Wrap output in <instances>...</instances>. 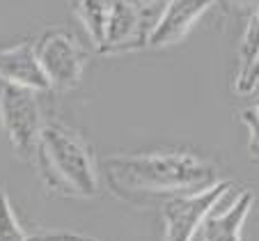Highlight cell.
<instances>
[{"instance_id":"obj_5","label":"cell","mask_w":259,"mask_h":241,"mask_svg":"<svg viewBox=\"0 0 259 241\" xmlns=\"http://www.w3.org/2000/svg\"><path fill=\"white\" fill-rule=\"evenodd\" d=\"M232 182L220 179L213 186L191 195H177L161 205L163 241H193L195 232L202 227L211 212L227 197Z\"/></svg>"},{"instance_id":"obj_2","label":"cell","mask_w":259,"mask_h":241,"mask_svg":"<svg viewBox=\"0 0 259 241\" xmlns=\"http://www.w3.org/2000/svg\"><path fill=\"white\" fill-rule=\"evenodd\" d=\"M34 161L46 188L58 195L94 197L99 193V170L88 143L64 124H44Z\"/></svg>"},{"instance_id":"obj_8","label":"cell","mask_w":259,"mask_h":241,"mask_svg":"<svg viewBox=\"0 0 259 241\" xmlns=\"http://www.w3.org/2000/svg\"><path fill=\"white\" fill-rule=\"evenodd\" d=\"M0 81L32 90V92L51 90L49 81L41 71L39 60L34 55L32 42H21V44L7 46L0 51Z\"/></svg>"},{"instance_id":"obj_16","label":"cell","mask_w":259,"mask_h":241,"mask_svg":"<svg viewBox=\"0 0 259 241\" xmlns=\"http://www.w3.org/2000/svg\"><path fill=\"white\" fill-rule=\"evenodd\" d=\"M220 3H225L232 12L243 14V16H248V19L259 10V0H220Z\"/></svg>"},{"instance_id":"obj_9","label":"cell","mask_w":259,"mask_h":241,"mask_svg":"<svg viewBox=\"0 0 259 241\" xmlns=\"http://www.w3.org/2000/svg\"><path fill=\"white\" fill-rule=\"evenodd\" d=\"M254 205L252 191H241L239 197L220 214L211 212L202 223V241H241L243 239V225L248 221Z\"/></svg>"},{"instance_id":"obj_3","label":"cell","mask_w":259,"mask_h":241,"mask_svg":"<svg viewBox=\"0 0 259 241\" xmlns=\"http://www.w3.org/2000/svg\"><path fill=\"white\" fill-rule=\"evenodd\" d=\"M32 49L51 90H71L83 81L88 51L73 32L64 28H49L32 42Z\"/></svg>"},{"instance_id":"obj_10","label":"cell","mask_w":259,"mask_h":241,"mask_svg":"<svg viewBox=\"0 0 259 241\" xmlns=\"http://www.w3.org/2000/svg\"><path fill=\"white\" fill-rule=\"evenodd\" d=\"M115 0H71V10L80 25L85 28L88 37L97 49H101L103 39H106V28L110 21V12H113Z\"/></svg>"},{"instance_id":"obj_11","label":"cell","mask_w":259,"mask_h":241,"mask_svg":"<svg viewBox=\"0 0 259 241\" xmlns=\"http://www.w3.org/2000/svg\"><path fill=\"white\" fill-rule=\"evenodd\" d=\"M0 241H28V234L21 227L10 195L3 186H0Z\"/></svg>"},{"instance_id":"obj_13","label":"cell","mask_w":259,"mask_h":241,"mask_svg":"<svg viewBox=\"0 0 259 241\" xmlns=\"http://www.w3.org/2000/svg\"><path fill=\"white\" fill-rule=\"evenodd\" d=\"M257 85H259V51L245 67L239 69L234 81V90L236 94H252L257 90Z\"/></svg>"},{"instance_id":"obj_14","label":"cell","mask_w":259,"mask_h":241,"mask_svg":"<svg viewBox=\"0 0 259 241\" xmlns=\"http://www.w3.org/2000/svg\"><path fill=\"white\" fill-rule=\"evenodd\" d=\"M241 119H243L245 129H248V149L250 154H252L254 158H259V117L254 115V110H243V115H241Z\"/></svg>"},{"instance_id":"obj_12","label":"cell","mask_w":259,"mask_h":241,"mask_svg":"<svg viewBox=\"0 0 259 241\" xmlns=\"http://www.w3.org/2000/svg\"><path fill=\"white\" fill-rule=\"evenodd\" d=\"M257 51H259V10L250 16L248 28H245V32H243V39H241V49H239L241 67H245V64L257 55Z\"/></svg>"},{"instance_id":"obj_6","label":"cell","mask_w":259,"mask_h":241,"mask_svg":"<svg viewBox=\"0 0 259 241\" xmlns=\"http://www.w3.org/2000/svg\"><path fill=\"white\" fill-rule=\"evenodd\" d=\"M156 16L142 12L133 0H115L101 53H128L149 46V34L156 25Z\"/></svg>"},{"instance_id":"obj_4","label":"cell","mask_w":259,"mask_h":241,"mask_svg":"<svg viewBox=\"0 0 259 241\" xmlns=\"http://www.w3.org/2000/svg\"><path fill=\"white\" fill-rule=\"evenodd\" d=\"M0 127L16 156H34L37 138L44 129L37 92L0 81Z\"/></svg>"},{"instance_id":"obj_7","label":"cell","mask_w":259,"mask_h":241,"mask_svg":"<svg viewBox=\"0 0 259 241\" xmlns=\"http://www.w3.org/2000/svg\"><path fill=\"white\" fill-rule=\"evenodd\" d=\"M220 0H167L149 34L152 49H165V46L179 44L191 28Z\"/></svg>"},{"instance_id":"obj_17","label":"cell","mask_w":259,"mask_h":241,"mask_svg":"<svg viewBox=\"0 0 259 241\" xmlns=\"http://www.w3.org/2000/svg\"><path fill=\"white\" fill-rule=\"evenodd\" d=\"M138 7H140L142 12H147V14H152V16H161L163 7L167 5V0H133Z\"/></svg>"},{"instance_id":"obj_1","label":"cell","mask_w":259,"mask_h":241,"mask_svg":"<svg viewBox=\"0 0 259 241\" xmlns=\"http://www.w3.org/2000/svg\"><path fill=\"white\" fill-rule=\"evenodd\" d=\"M108 188L126 202L145 205L177 195H191L213 186L218 170L206 158L186 149H161L145 154H110L103 158Z\"/></svg>"},{"instance_id":"obj_18","label":"cell","mask_w":259,"mask_h":241,"mask_svg":"<svg viewBox=\"0 0 259 241\" xmlns=\"http://www.w3.org/2000/svg\"><path fill=\"white\" fill-rule=\"evenodd\" d=\"M252 110H254V115H257V117H259V101H257V106H254Z\"/></svg>"},{"instance_id":"obj_15","label":"cell","mask_w":259,"mask_h":241,"mask_svg":"<svg viewBox=\"0 0 259 241\" xmlns=\"http://www.w3.org/2000/svg\"><path fill=\"white\" fill-rule=\"evenodd\" d=\"M28 241H97L94 236L78 234V232H39L28 236Z\"/></svg>"}]
</instances>
